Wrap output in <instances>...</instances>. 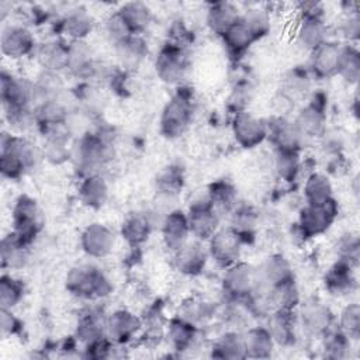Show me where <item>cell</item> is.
Segmentation results:
<instances>
[{"label":"cell","mask_w":360,"mask_h":360,"mask_svg":"<svg viewBox=\"0 0 360 360\" xmlns=\"http://www.w3.org/2000/svg\"><path fill=\"white\" fill-rule=\"evenodd\" d=\"M325 94L316 93L311 101L298 111L294 124L304 138H316L325 134Z\"/></svg>","instance_id":"obj_15"},{"label":"cell","mask_w":360,"mask_h":360,"mask_svg":"<svg viewBox=\"0 0 360 360\" xmlns=\"http://www.w3.org/2000/svg\"><path fill=\"white\" fill-rule=\"evenodd\" d=\"M359 238L353 233H346L339 239L338 243V253H339V260H345L350 264H356L359 260Z\"/></svg>","instance_id":"obj_51"},{"label":"cell","mask_w":360,"mask_h":360,"mask_svg":"<svg viewBox=\"0 0 360 360\" xmlns=\"http://www.w3.org/2000/svg\"><path fill=\"white\" fill-rule=\"evenodd\" d=\"M141 329L142 321L127 309L114 311L105 318V336L120 346L131 342Z\"/></svg>","instance_id":"obj_17"},{"label":"cell","mask_w":360,"mask_h":360,"mask_svg":"<svg viewBox=\"0 0 360 360\" xmlns=\"http://www.w3.org/2000/svg\"><path fill=\"white\" fill-rule=\"evenodd\" d=\"M339 214L335 198L323 204H305L300 211L298 229L304 238H314L326 232Z\"/></svg>","instance_id":"obj_6"},{"label":"cell","mask_w":360,"mask_h":360,"mask_svg":"<svg viewBox=\"0 0 360 360\" xmlns=\"http://www.w3.org/2000/svg\"><path fill=\"white\" fill-rule=\"evenodd\" d=\"M105 338V318L96 311H89L79 318L76 326V339L89 346Z\"/></svg>","instance_id":"obj_35"},{"label":"cell","mask_w":360,"mask_h":360,"mask_svg":"<svg viewBox=\"0 0 360 360\" xmlns=\"http://www.w3.org/2000/svg\"><path fill=\"white\" fill-rule=\"evenodd\" d=\"M37 59L44 70L59 72L66 69L68 60V45L60 41H46L37 46L35 49Z\"/></svg>","instance_id":"obj_33"},{"label":"cell","mask_w":360,"mask_h":360,"mask_svg":"<svg viewBox=\"0 0 360 360\" xmlns=\"http://www.w3.org/2000/svg\"><path fill=\"white\" fill-rule=\"evenodd\" d=\"M297 322L307 335L312 338H323L330 330L333 314L325 304L311 300L300 305Z\"/></svg>","instance_id":"obj_11"},{"label":"cell","mask_w":360,"mask_h":360,"mask_svg":"<svg viewBox=\"0 0 360 360\" xmlns=\"http://www.w3.org/2000/svg\"><path fill=\"white\" fill-rule=\"evenodd\" d=\"M208 256L221 267L226 269L239 262L242 253V236L232 228H218L217 232L207 240Z\"/></svg>","instance_id":"obj_7"},{"label":"cell","mask_w":360,"mask_h":360,"mask_svg":"<svg viewBox=\"0 0 360 360\" xmlns=\"http://www.w3.org/2000/svg\"><path fill=\"white\" fill-rule=\"evenodd\" d=\"M211 356L217 359H228V360L245 359L246 353H245V345H243V335L235 330L225 332L215 340Z\"/></svg>","instance_id":"obj_38"},{"label":"cell","mask_w":360,"mask_h":360,"mask_svg":"<svg viewBox=\"0 0 360 360\" xmlns=\"http://www.w3.org/2000/svg\"><path fill=\"white\" fill-rule=\"evenodd\" d=\"M224 291L233 300L250 298L256 287V269L245 262H236L225 269L222 277Z\"/></svg>","instance_id":"obj_10"},{"label":"cell","mask_w":360,"mask_h":360,"mask_svg":"<svg viewBox=\"0 0 360 360\" xmlns=\"http://www.w3.org/2000/svg\"><path fill=\"white\" fill-rule=\"evenodd\" d=\"M183 187V174L179 167H166L156 180V193L177 197Z\"/></svg>","instance_id":"obj_45"},{"label":"cell","mask_w":360,"mask_h":360,"mask_svg":"<svg viewBox=\"0 0 360 360\" xmlns=\"http://www.w3.org/2000/svg\"><path fill=\"white\" fill-rule=\"evenodd\" d=\"M162 229V239L165 246L176 253L179 249H181L190 238V228L187 221V214H184L180 210H173L169 212L160 222Z\"/></svg>","instance_id":"obj_18"},{"label":"cell","mask_w":360,"mask_h":360,"mask_svg":"<svg viewBox=\"0 0 360 360\" xmlns=\"http://www.w3.org/2000/svg\"><path fill=\"white\" fill-rule=\"evenodd\" d=\"M152 226L153 219L150 214H131L121 225V236L131 246H138L149 238Z\"/></svg>","instance_id":"obj_34"},{"label":"cell","mask_w":360,"mask_h":360,"mask_svg":"<svg viewBox=\"0 0 360 360\" xmlns=\"http://www.w3.org/2000/svg\"><path fill=\"white\" fill-rule=\"evenodd\" d=\"M219 219H221V215L212 207L208 198V193L204 198H198L193 201L188 207V212H187L188 228H190V233L197 240H201V242L208 240L219 228Z\"/></svg>","instance_id":"obj_8"},{"label":"cell","mask_w":360,"mask_h":360,"mask_svg":"<svg viewBox=\"0 0 360 360\" xmlns=\"http://www.w3.org/2000/svg\"><path fill=\"white\" fill-rule=\"evenodd\" d=\"M340 35L347 41H356L360 34V17L359 11L346 13L340 24Z\"/></svg>","instance_id":"obj_52"},{"label":"cell","mask_w":360,"mask_h":360,"mask_svg":"<svg viewBox=\"0 0 360 360\" xmlns=\"http://www.w3.org/2000/svg\"><path fill=\"white\" fill-rule=\"evenodd\" d=\"M325 287L335 297L352 294V291L356 288L353 264L345 260H338L325 276Z\"/></svg>","instance_id":"obj_26"},{"label":"cell","mask_w":360,"mask_h":360,"mask_svg":"<svg viewBox=\"0 0 360 360\" xmlns=\"http://www.w3.org/2000/svg\"><path fill=\"white\" fill-rule=\"evenodd\" d=\"M323 352L329 359H345L350 349V338L340 330L329 332L323 336Z\"/></svg>","instance_id":"obj_48"},{"label":"cell","mask_w":360,"mask_h":360,"mask_svg":"<svg viewBox=\"0 0 360 360\" xmlns=\"http://www.w3.org/2000/svg\"><path fill=\"white\" fill-rule=\"evenodd\" d=\"M246 357L267 359L273 354L274 340L266 326H255L243 333Z\"/></svg>","instance_id":"obj_32"},{"label":"cell","mask_w":360,"mask_h":360,"mask_svg":"<svg viewBox=\"0 0 360 360\" xmlns=\"http://www.w3.org/2000/svg\"><path fill=\"white\" fill-rule=\"evenodd\" d=\"M66 70L77 77H90L96 75L97 65L91 58V51L83 41H72L68 45Z\"/></svg>","instance_id":"obj_27"},{"label":"cell","mask_w":360,"mask_h":360,"mask_svg":"<svg viewBox=\"0 0 360 360\" xmlns=\"http://www.w3.org/2000/svg\"><path fill=\"white\" fill-rule=\"evenodd\" d=\"M0 252L1 267L4 270H18L22 269L30 259V243L11 231L1 239Z\"/></svg>","instance_id":"obj_21"},{"label":"cell","mask_w":360,"mask_h":360,"mask_svg":"<svg viewBox=\"0 0 360 360\" xmlns=\"http://www.w3.org/2000/svg\"><path fill=\"white\" fill-rule=\"evenodd\" d=\"M309 84V79H308V75L302 70H292L287 79H285V87L288 91H292L294 94L295 93H302L307 90Z\"/></svg>","instance_id":"obj_53"},{"label":"cell","mask_w":360,"mask_h":360,"mask_svg":"<svg viewBox=\"0 0 360 360\" xmlns=\"http://www.w3.org/2000/svg\"><path fill=\"white\" fill-rule=\"evenodd\" d=\"M20 321L14 316L11 309L1 308L0 312V328L3 335H14L20 329Z\"/></svg>","instance_id":"obj_54"},{"label":"cell","mask_w":360,"mask_h":360,"mask_svg":"<svg viewBox=\"0 0 360 360\" xmlns=\"http://www.w3.org/2000/svg\"><path fill=\"white\" fill-rule=\"evenodd\" d=\"M235 141L245 149L259 146L269 136L267 122L250 112H236L232 122Z\"/></svg>","instance_id":"obj_14"},{"label":"cell","mask_w":360,"mask_h":360,"mask_svg":"<svg viewBox=\"0 0 360 360\" xmlns=\"http://www.w3.org/2000/svg\"><path fill=\"white\" fill-rule=\"evenodd\" d=\"M232 221L231 225L240 236L242 239L246 235H252L255 228H256V214L250 207L242 205V207H235L231 212Z\"/></svg>","instance_id":"obj_47"},{"label":"cell","mask_w":360,"mask_h":360,"mask_svg":"<svg viewBox=\"0 0 360 360\" xmlns=\"http://www.w3.org/2000/svg\"><path fill=\"white\" fill-rule=\"evenodd\" d=\"M66 288L83 300H96L107 297L112 285L107 276L91 264H79L69 270L66 276Z\"/></svg>","instance_id":"obj_3"},{"label":"cell","mask_w":360,"mask_h":360,"mask_svg":"<svg viewBox=\"0 0 360 360\" xmlns=\"http://www.w3.org/2000/svg\"><path fill=\"white\" fill-rule=\"evenodd\" d=\"M339 330L350 339H359L360 335V307L356 302L347 304L339 315Z\"/></svg>","instance_id":"obj_46"},{"label":"cell","mask_w":360,"mask_h":360,"mask_svg":"<svg viewBox=\"0 0 360 360\" xmlns=\"http://www.w3.org/2000/svg\"><path fill=\"white\" fill-rule=\"evenodd\" d=\"M194 101L191 93L181 89L166 103L160 115V132L169 138H180L193 121Z\"/></svg>","instance_id":"obj_4"},{"label":"cell","mask_w":360,"mask_h":360,"mask_svg":"<svg viewBox=\"0 0 360 360\" xmlns=\"http://www.w3.org/2000/svg\"><path fill=\"white\" fill-rule=\"evenodd\" d=\"M155 70L159 79L167 84H179L187 72V58L177 42L166 44L158 53Z\"/></svg>","instance_id":"obj_9"},{"label":"cell","mask_w":360,"mask_h":360,"mask_svg":"<svg viewBox=\"0 0 360 360\" xmlns=\"http://www.w3.org/2000/svg\"><path fill=\"white\" fill-rule=\"evenodd\" d=\"M104 32H105V37L112 42V45L120 44L121 41L127 39L131 35H136L131 32V30L128 28L122 17L118 14V11L107 17V20L104 21Z\"/></svg>","instance_id":"obj_50"},{"label":"cell","mask_w":360,"mask_h":360,"mask_svg":"<svg viewBox=\"0 0 360 360\" xmlns=\"http://www.w3.org/2000/svg\"><path fill=\"white\" fill-rule=\"evenodd\" d=\"M82 250L94 259H103L108 256L115 246L114 232L98 222L87 225L80 235Z\"/></svg>","instance_id":"obj_16"},{"label":"cell","mask_w":360,"mask_h":360,"mask_svg":"<svg viewBox=\"0 0 360 360\" xmlns=\"http://www.w3.org/2000/svg\"><path fill=\"white\" fill-rule=\"evenodd\" d=\"M24 297V284L21 280L3 274L0 278V307L13 309Z\"/></svg>","instance_id":"obj_43"},{"label":"cell","mask_w":360,"mask_h":360,"mask_svg":"<svg viewBox=\"0 0 360 360\" xmlns=\"http://www.w3.org/2000/svg\"><path fill=\"white\" fill-rule=\"evenodd\" d=\"M295 41L309 52L328 41V28L322 14H302L295 31Z\"/></svg>","instance_id":"obj_19"},{"label":"cell","mask_w":360,"mask_h":360,"mask_svg":"<svg viewBox=\"0 0 360 360\" xmlns=\"http://www.w3.org/2000/svg\"><path fill=\"white\" fill-rule=\"evenodd\" d=\"M13 232H15L25 242L31 243L41 232L44 225V214L37 200L22 194L20 195L11 211Z\"/></svg>","instance_id":"obj_5"},{"label":"cell","mask_w":360,"mask_h":360,"mask_svg":"<svg viewBox=\"0 0 360 360\" xmlns=\"http://www.w3.org/2000/svg\"><path fill=\"white\" fill-rule=\"evenodd\" d=\"M0 94L3 108H30L35 101L34 83L6 72L0 77Z\"/></svg>","instance_id":"obj_13"},{"label":"cell","mask_w":360,"mask_h":360,"mask_svg":"<svg viewBox=\"0 0 360 360\" xmlns=\"http://www.w3.org/2000/svg\"><path fill=\"white\" fill-rule=\"evenodd\" d=\"M208 193V198L215 208V211L221 214H231L236 207V190L228 181H217L214 183Z\"/></svg>","instance_id":"obj_42"},{"label":"cell","mask_w":360,"mask_h":360,"mask_svg":"<svg viewBox=\"0 0 360 360\" xmlns=\"http://www.w3.org/2000/svg\"><path fill=\"white\" fill-rule=\"evenodd\" d=\"M117 11L122 17L131 32L136 35H139V32H142L152 20V10L149 8V6L141 1L125 3Z\"/></svg>","instance_id":"obj_37"},{"label":"cell","mask_w":360,"mask_h":360,"mask_svg":"<svg viewBox=\"0 0 360 360\" xmlns=\"http://www.w3.org/2000/svg\"><path fill=\"white\" fill-rule=\"evenodd\" d=\"M295 311L273 309L269 315L267 329L276 345L290 346L295 340V325H297Z\"/></svg>","instance_id":"obj_23"},{"label":"cell","mask_w":360,"mask_h":360,"mask_svg":"<svg viewBox=\"0 0 360 360\" xmlns=\"http://www.w3.org/2000/svg\"><path fill=\"white\" fill-rule=\"evenodd\" d=\"M112 155L111 142L100 134L87 132L79 136L72 146V158L82 177L98 173V170L112 159Z\"/></svg>","instance_id":"obj_2"},{"label":"cell","mask_w":360,"mask_h":360,"mask_svg":"<svg viewBox=\"0 0 360 360\" xmlns=\"http://www.w3.org/2000/svg\"><path fill=\"white\" fill-rule=\"evenodd\" d=\"M269 136L271 138L276 149L278 150H295L300 152L304 143V135L295 127L294 121L277 118L274 124H267Z\"/></svg>","instance_id":"obj_25"},{"label":"cell","mask_w":360,"mask_h":360,"mask_svg":"<svg viewBox=\"0 0 360 360\" xmlns=\"http://www.w3.org/2000/svg\"><path fill=\"white\" fill-rule=\"evenodd\" d=\"M336 75L346 83L356 84L360 77V53L353 45H342L338 59Z\"/></svg>","instance_id":"obj_40"},{"label":"cell","mask_w":360,"mask_h":360,"mask_svg":"<svg viewBox=\"0 0 360 360\" xmlns=\"http://www.w3.org/2000/svg\"><path fill=\"white\" fill-rule=\"evenodd\" d=\"M300 165H301L300 152L276 149L274 169L283 180H285V181L294 180L300 172Z\"/></svg>","instance_id":"obj_44"},{"label":"cell","mask_w":360,"mask_h":360,"mask_svg":"<svg viewBox=\"0 0 360 360\" xmlns=\"http://www.w3.org/2000/svg\"><path fill=\"white\" fill-rule=\"evenodd\" d=\"M340 44L335 41H325L311 52L309 72L318 79H328L336 75L338 59L340 53Z\"/></svg>","instance_id":"obj_20"},{"label":"cell","mask_w":360,"mask_h":360,"mask_svg":"<svg viewBox=\"0 0 360 360\" xmlns=\"http://www.w3.org/2000/svg\"><path fill=\"white\" fill-rule=\"evenodd\" d=\"M108 183L100 173L83 176L77 187L79 200L89 208L103 207L108 198Z\"/></svg>","instance_id":"obj_24"},{"label":"cell","mask_w":360,"mask_h":360,"mask_svg":"<svg viewBox=\"0 0 360 360\" xmlns=\"http://www.w3.org/2000/svg\"><path fill=\"white\" fill-rule=\"evenodd\" d=\"M208 259V250L204 249L201 245V240L187 242L181 249H179L174 253V263L180 273L187 276H195L200 274Z\"/></svg>","instance_id":"obj_22"},{"label":"cell","mask_w":360,"mask_h":360,"mask_svg":"<svg viewBox=\"0 0 360 360\" xmlns=\"http://www.w3.org/2000/svg\"><path fill=\"white\" fill-rule=\"evenodd\" d=\"M0 149V172L7 179H20L37 162V149L24 136L3 134Z\"/></svg>","instance_id":"obj_1"},{"label":"cell","mask_w":360,"mask_h":360,"mask_svg":"<svg viewBox=\"0 0 360 360\" xmlns=\"http://www.w3.org/2000/svg\"><path fill=\"white\" fill-rule=\"evenodd\" d=\"M304 197L307 204H323L333 198L330 180L323 174L314 172L304 183Z\"/></svg>","instance_id":"obj_39"},{"label":"cell","mask_w":360,"mask_h":360,"mask_svg":"<svg viewBox=\"0 0 360 360\" xmlns=\"http://www.w3.org/2000/svg\"><path fill=\"white\" fill-rule=\"evenodd\" d=\"M240 18L236 6L228 1H217L207 10V25L211 32L222 37Z\"/></svg>","instance_id":"obj_30"},{"label":"cell","mask_w":360,"mask_h":360,"mask_svg":"<svg viewBox=\"0 0 360 360\" xmlns=\"http://www.w3.org/2000/svg\"><path fill=\"white\" fill-rule=\"evenodd\" d=\"M93 27L94 20L83 7L69 10L60 21V31L72 41H83L93 31Z\"/></svg>","instance_id":"obj_29"},{"label":"cell","mask_w":360,"mask_h":360,"mask_svg":"<svg viewBox=\"0 0 360 360\" xmlns=\"http://www.w3.org/2000/svg\"><path fill=\"white\" fill-rule=\"evenodd\" d=\"M300 301V290L294 277L273 285L266 294V304L271 307V309L297 311Z\"/></svg>","instance_id":"obj_28"},{"label":"cell","mask_w":360,"mask_h":360,"mask_svg":"<svg viewBox=\"0 0 360 360\" xmlns=\"http://www.w3.org/2000/svg\"><path fill=\"white\" fill-rule=\"evenodd\" d=\"M242 20L248 24V27L252 30L255 37L259 39L264 37L270 30V17L266 10L262 8H249L245 11V14H240Z\"/></svg>","instance_id":"obj_49"},{"label":"cell","mask_w":360,"mask_h":360,"mask_svg":"<svg viewBox=\"0 0 360 360\" xmlns=\"http://www.w3.org/2000/svg\"><path fill=\"white\" fill-rule=\"evenodd\" d=\"M167 338L176 350H187L193 346L197 330L193 322L179 316L170 321L167 326Z\"/></svg>","instance_id":"obj_41"},{"label":"cell","mask_w":360,"mask_h":360,"mask_svg":"<svg viewBox=\"0 0 360 360\" xmlns=\"http://www.w3.org/2000/svg\"><path fill=\"white\" fill-rule=\"evenodd\" d=\"M0 48L4 56L10 59H21L35 52L37 45L34 35L25 25L10 22L1 30Z\"/></svg>","instance_id":"obj_12"},{"label":"cell","mask_w":360,"mask_h":360,"mask_svg":"<svg viewBox=\"0 0 360 360\" xmlns=\"http://www.w3.org/2000/svg\"><path fill=\"white\" fill-rule=\"evenodd\" d=\"M117 59L124 69H136L148 53V44L141 35H131L120 44L114 45Z\"/></svg>","instance_id":"obj_31"},{"label":"cell","mask_w":360,"mask_h":360,"mask_svg":"<svg viewBox=\"0 0 360 360\" xmlns=\"http://www.w3.org/2000/svg\"><path fill=\"white\" fill-rule=\"evenodd\" d=\"M222 39L229 53L232 55H242L250 48L255 41H257L252 30L242 20V17L222 35Z\"/></svg>","instance_id":"obj_36"}]
</instances>
